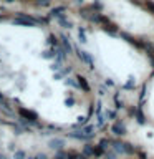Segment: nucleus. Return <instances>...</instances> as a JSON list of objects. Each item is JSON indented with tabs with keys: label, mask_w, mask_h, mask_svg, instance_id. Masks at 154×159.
I'll return each instance as SVG.
<instances>
[{
	"label": "nucleus",
	"mask_w": 154,
	"mask_h": 159,
	"mask_svg": "<svg viewBox=\"0 0 154 159\" xmlns=\"http://www.w3.org/2000/svg\"><path fill=\"white\" fill-rule=\"evenodd\" d=\"M104 158L106 159H118V153H114V151H106Z\"/></svg>",
	"instance_id": "2eb2a0df"
},
{
	"label": "nucleus",
	"mask_w": 154,
	"mask_h": 159,
	"mask_svg": "<svg viewBox=\"0 0 154 159\" xmlns=\"http://www.w3.org/2000/svg\"><path fill=\"white\" fill-rule=\"evenodd\" d=\"M28 159H36V158H28Z\"/></svg>",
	"instance_id": "473e14b6"
},
{
	"label": "nucleus",
	"mask_w": 154,
	"mask_h": 159,
	"mask_svg": "<svg viewBox=\"0 0 154 159\" xmlns=\"http://www.w3.org/2000/svg\"><path fill=\"white\" fill-rule=\"evenodd\" d=\"M106 116H108L109 119H116V111H108V113H106Z\"/></svg>",
	"instance_id": "412c9836"
},
{
	"label": "nucleus",
	"mask_w": 154,
	"mask_h": 159,
	"mask_svg": "<svg viewBox=\"0 0 154 159\" xmlns=\"http://www.w3.org/2000/svg\"><path fill=\"white\" fill-rule=\"evenodd\" d=\"M0 101H4V96H2V93H0Z\"/></svg>",
	"instance_id": "2f4dec72"
},
{
	"label": "nucleus",
	"mask_w": 154,
	"mask_h": 159,
	"mask_svg": "<svg viewBox=\"0 0 154 159\" xmlns=\"http://www.w3.org/2000/svg\"><path fill=\"white\" fill-rule=\"evenodd\" d=\"M55 159H68V154L65 153V151H58V153L55 154Z\"/></svg>",
	"instance_id": "a211bd4d"
},
{
	"label": "nucleus",
	"mask_w": 154,
	"mask_h": 159,
	"mask_svg": "<svg viewBox=\"0 0 154 159\" xmlns=\"http://www.w3.org/2000/svg\"><path fill=\"white\" fill-rule=\"evenodd\" d=\"M85 121H86V118H83V116H80V118H78V124H83Z\"/></svg>",
	"instance_id": "bb28decb"
},
{
	"label": "nucleus",
	"mask_w": 154,
	"mask_h": 159,
	"mask_svg": "<svg viewBox=\"0 0 154 159\" xmlns=\"http://www.w3.org/2000/svg\"><path fill=\"white\" fill-rule=\"evenodd\" d=\"M134 153V146L133 144H129V143H126L124 144V154H133Z\"/></svg>",
	"instance_id": "f8f14e48"
},
{
	"label": "nucleus",
	"mask_w": 154,
	"mask_h": 159,
	"mask_svg": "<svg viewBox=\"0 0 154 159\" xmlns=\"http://www.w3.org/2000/svg\"><path fill=\"white\" fill-rule=\"evenodd\" d=\"M13 158L15 159H27V154H25V151H17Z\"/></svg>",
	"instance_id": "6ab92c4d"
},
{
	"label": "nucleus",
	"mask_w": 154,
	"mask_h": 159,
	"mask_svg": "<svg viewBox=\"0 0 154 159\" xmlns=\"http://www.w3.org/2000/svg\"><path fill=\"white\" fill-rule=\"evenodd\" d=\"M136 121H138L139 124H144V121H146V119H144V114H143V111H141V109H139L138 113H136Z\"/></svg>",
	"instance_id": "4468645a"
},
{
	"label": "nucleus",
	"mask_w": 154,
	"mask_h": 159,
	"mask_svg": "<svg viewBox=\"0 0 154 159\" xmlns=\"http://www.w3.org/2000/svg\"><path fill=\"white\" fill-rule=\"evenodd\" d=\"M65 10H66L65 7H57V8H53V10L50 12V17H62Z\"/></svg>",
	"instance_id": "1a4fd4ad"
},
{
	"label": "nucleus",
	"mask_w": 154,
	"mask_h": 159,
	"mask_svg": "<svg viewBox=\"0 0 154 159\" xmlns=\"http://www.w3.org/2000/svg\"><path fill=\"white\" fill-rule=\"evenodd\" d=\"M83 154L90 158V156H94V146L93 144H85V148H83Z\"/></svg>",
	"instance_id": "423d86ee"
},
{
	"label": "nucleus",
	"mask_w": 154,
	"mask_h": 159,
	"mask_svg": "<svg viewBox=\"0 0 154 159\" xmlns=\"http://www.w3.org/2000/svg\"><path fill=\"white\" fill-rule=\"evenodd\" d=\"M76 159H88L85 154H76Z\"/></svg>",
	"instance_id": "cd10ccee"
},
{
	"label": "nucleus",
	"mask_w": 154,
	"mask_h": 159,
	"mask_svg": "<svg viewBox=\"0 0 154 159\" xmlns=\"http://www.w3.org/2000/svg\"><path fill=\"white\" fill-rule=\"evenodd\" d=\"M124 144L126 143H121V141H114V143H111V146H113V151L118 154H124Z\"/></svg>",
	"instance_id": "39448f33"
},
{
	"label": "nucleus",
	"mask_w": 154,
	"mask_h": 159,
	"mask_svg": "<svg viewBox=\"0 0 154 159\" xmlns=\"http://www.w3.org/2000/svg\"><path fill=\"white\" fill-rule=\"evenodd\" d=\"M111 131L114 133V136H124V134H126V126H124L121 121H116V123H113V126H111Z\"/></svg>",
	"instance_id": "7ed1b4c3"
},
{
	"label": "nucleus",
	"mask_w": 154,
	"mask_h": 159,
	"mask_svg": "<svg viewBox=\"0 0 154 159\" xmlns=\"http://www.w3.org/2000/svg\"><path fill=\"white\" fill-rule=\"evenodd\" d=\"M35 158H36V159H48V158H46V156H45V154H43V153H40V154H36Z\"/></svg>",
	"instance_id": "393cba45"
},
{
	"label": "nucleus",
	"mask_w": 154,
	"mask_h": 159,
	"mask_svg": "<svg viewBox=\"0 0 154 159\" xmlns=\"http://www.w3.org/2000/svg\"><path fill=\"white\" fill-rule=\"evenodd\" d=\"M98 91H99V95H101V96H104V95H106V91H104L101 86H99V90H98Z\"/></svg>",
	"instance_id": "c85d7f7f"
},
{
	"label": "nucleus",
	"mask_w": 154,
	"mask_h": 159,
	"mask_svg": "<svg viewBox=\"0 0 154 159\" xmlns=\"http://www.w3.org/2000/svg\"><path fill=\"white\" fill-rule=\"evenodd\" d=\"M68 85H71V86H76V83H75V81H73V80H68Z\"/></svg>",
	"instance_id": "c756f323"
},
{
	"label": "nucleus",
	"mask_w": 154,
	"mask_h": 159,
	"mask_svg": "<svg viewBox=\"0 0 154 159\" xmlns=\"http://www.w3.org/2000/svg\"><path fill=\"white\" fill-rule=\"evenodd\" d=\"M148 8H149L151 12H154V4L151 2V0H148Z\"/></svg>",
	"instance_id": "5701e85b"
},
{
	"label": "nucleus",
	"mask_w": 154,
	"mask_h": 159,
	"mask_svg": "<svg viewBox=\"0 0 154 159\" xmlns=\"http://www.w3.org/2000/svg\"><path fill=\"white\" fill-rule=\"evenodd\" d=\"M139 159H148V154L141 151V153H139Z\"/></svg>",
	"instance_id": "a878e982"
},
{
	"label": "nucleus",
	"mask_w": 154,
	"mask_h": 159,
	"mask_svg": "<svg viewBox=\"0 0 154 159\" xmlns=\"http://www.w3.org/2000/svg\"><path fill=\"white\" fill-rule=\"evenodd\" d=\"M18 114L22 116V119L23 121H28V123H35L36 121V113H33V111H28V109H25V108H20L18 109Z\"/></svg>",
	"instance_id": "f03ea898"
},
{
	"label": "nucleus",
	"mask_w": 154,
	"mask_h": 159,
	"mask_svg": "<svg viewBox=\"0 0 154 159\" xmlns=\"http://www.w3.org/2000/svg\"><path fill=\"white\" fill-rule=\"evenodd\" d=\"M58 23L62 27H65V28H71V23L66 20V17H65V13H63L62 17H58Z\"/></svg>",
	"instance_id": "9d476101"
},
{
	"label": "nucleus",
	"mask_w": 154,
	"mask_h": 159,
	"mask_svg": "<svg viewBox=\"0 0 154 159\" xmlns=\"http://www.w3.org/2000/svg\"><path fill=\"white\" fill-rule=\"evenodd\" d=\"M13 23H15V25H22V27H33L36 23V20L35 18H32V17H28V15L18 13V17L13 20Z\"/></svg>",
	"instance_id": "f257e3e1"
},
{
	"label": "nucleus",
	"mask_w": 154,
	"mask_h": 159,
	"mask_svg": "<svg viewBox=\"0 0 154 159\" xmlns=\"http://www.w3.org/2000/svg\"><path fill=\"white\" fill-rule=\"evenodd\" d=\"M76 2H81V0H76Z\"/></svg>",
	"instance_id": "72a5a7b5"
},
{
	"label": "nucleus",
	"mask_w": 154,
	"mask_h": 159,
	"mask_svg": "<svg viewBox=\"0 0 154 159\" xmlns=\"http://www.w3.org/2000/svg\"><path fill=\"white\" fill-rule=\"evenodd\" d=\"M81 60H85V62L88 63V67L91 68H94V63H93V58L90 57V55H88V51H81Z\"/></svg>",
	"instance_id": "0eeeda50"
},
{
	"label": "nucleus",
	"mask_w": 154,
	"mask_h": 159,
	"mask_svg": "<svg viewBox=\"0 0 154 159\" xmlns=\"http://www.w3.org/2000/svg\"><path fill=\"white\" fill-rule=\"evenodd\" d=\"M36 7H48L50 5V0H35Z\"/></svg>",
	"instance_id": "dca6fc26"
},
{
	"label": "nucleus",
	"mask_w": 154,
	"mask_h": 159,
	"mask_svg": "<svg viewBox=\"0 0 154 159\" xmlns=\"http://www.w3.org/2000/svg\"><path fill=\"white\" fill-rule=\"evenodd\" d=\"M0 159H4V158H2V156H0Z\"/></svg>",
	"instance_id": "f704fd0d"
},
{
	"label": "nucleus",
	"mask_w": 154,
	"mask_h": 159,
	"mask_svg": "<svg viewBox=\"0 0 154 159\" xmlns=\"http://www.w3.org/2000/svg\"><path fill=\"white\" fill-rule=\"evenodd\" d=\"M103 154H106V151H104L101 146H96V148H94V156H96V158H101Z\"/></svg>",
	"instance_id": "ddd939ff"
},
{
	"label": "nucleus",
	"mask_w": 154,
	"mask_h": 159,
	"mask_svg": "<svg viewBox=\"0 0 154 159\" xmlns=\"http://www.w3.org/2000/svg\"><path fill=\"white\" fill-rule=\"evenodd\" d=\"M0 20H2V17H0Z\"/></svg>",
	"instance_id": "c9c22d12"
},
{
	"label": "nucleus",
	"mask_w": 154,
	"mask_h": 159,
	"mask_svg": "<svg viewBox=\"0 0 154 159\" xmlns=\"http://www.w3.org/2000/svg\"><path fill=\"white\" fill-rule=\"evenodd\" d=\"M62 43H63V48H65L66 51H71V46H70V43H68L66 36H62Z\"/></svg>",
	"instance_id": "f3484780"
},
{
	"label": "nucleus",
	"mask_w": 154,
	"mask_h": 159,
	"mask_svg": "<svg viewBox=\"0 0 154 159\" xmlns=\"http://www.w3.org/2000/svg\"><path fill=\"white\" fill-rule=\"evenodd\" d=\"M109 144H111V141H109L108 138H103L101 141H99V144H98V146H101L103 149H104V151H106V149H108V146Z\"/></svg>",
	"instance_id": "9b49d317"
},
{
	"label": "nucleus",
	"mask_w": 154,
	"mask_h": 159,
	"mask_svg": "<svg viewBox=\"0 0 154 159\" xmlns=\"http://www.w3.org/2000/svg\"><path fill=\"white\" fill-rule=\"evenodd\" d=\"M15 0H5V4H13Z\"/></svg>",
	"instance_id": "7c9ffc66"
},
{
	"label": "nucleus",
	"mask_w": 154,
	"mask_h": 159,
	"mask_svg": "<svg viewBox=\"0 0 154 159\" xmlns=\"http://www.w3.org/2000/svg\"><path fill=\"white\" fill-rule=\"evenodd\" d=\"M48 146H50L51 149H63V146H65V141H63L62 138H53V139H50Z\"/></svg>",
	"instance_id": "20e7f679"
},
{
	"label": "nucleus",
	"mask_w": 154,
	"mask_h": 159,
	"mask_svg": "<svg viewBox=\"0 0 154 159\" xmlns=\"http://www.w3.org/2000/svg\"><path fill=\"white\" fill-rule=\"evenodd\" d=\"M53 57H55V51H53V50L43 51V58H53Z\"/></svg>",
	"instance_id": "aec40b11"
},
{
	"label": "nucleus",
	"mask_w": 154,
	"mask_h": 159,
	"mask_svg": "<svg viewBox=\"0 0 154 159\" xmlns=\"http://www.w3.org/2000/svg\"><path fill=\"white\" fill-rule=\"evenodd\" d=\"M76 80H78V83H80V86H81L83 90H85V91H90V85H88V81L81 76V75H78Z\"/></svg>",
	"instance_id": "6e6552de"
},
{
	"label": "nucleus",
	"mask_w": 154,
	"mask_h": 159,
	"mask_svg": "<svg viewBox=\"0 0 154 159\" xmlns=\"http://www.w3.org/2000/svg\"><path fill=\"white\" fill-rule=\"evenodd\" d=\"M48 41H50L51 45H57V36H55V35H50V36H48Z\"/></svg>",
	"instance_id": "4be33fe9"
},
{
	"label": "nucleus",
	"mask_w": 154,
	"mask_h": 159,
	"mask_svg": "<svg viewBox=\"0 0 154 159\" xmlns=\"http://www.w3.org/2000/svg\"><path fill=\"white\" fill-rule=\"evenodd\" d=\"M80 38H81V41H86V36H85V32L80 30Z\"/></svg>",
	"instance_id": "b1692460"
}]
</instances>
